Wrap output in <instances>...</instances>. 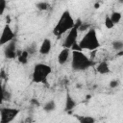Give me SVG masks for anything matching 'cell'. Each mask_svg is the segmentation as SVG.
<instances>
[{
	"label": "cell",
	"mask_w": 123,
	"mask_h": 123,
	"mask_svg": "<svg viewBox=\"0 0 123 123\" xmlns=\"http://www.w3.org/2000/svg\"><path fill=\"white\" fill-rule=\"evenodd\" d=\"M6 7H7V2L5 0H0V15L4 13Z\"/></svg>",
	"instance_id": "23"
},
{
	"label": "cell",
	"mask_w": 123,
	"mask_h": 123,
	"mask_svg": "<svg viewBox=\"0 0 123 123\" xmlns=\"http://www.w3.org/2000/svg\"><path fill=\"white\" fill-rule=\"evenodd\" d=\"M76 107V101L72 98V96L67 93L65 97V105H64V111L67 112H70L74 108Z\"/></svg>",
	"instance_id": "12"
},
{
	"label": "cell",
	"mask_w": 123,
	"mask_h": 123,
	"mask_svg": "<svg viewBox=\"0 0 123 123\" xmlns=\"http://www.w3.org/2000/svg\"><path fill=\"white\" fill-rule=\"evenodd\" d=\"M75 118L79 123H95V118L90 115H83V114H76L74 115Z\"/></svg>",
	"instance_id": "13"
},
{
	"label": "cell",
	"mask_w": 123,
	"mask_h": 123,
	"mask_svg": "<svg viewBox=\"0 0 123 123\" xmlns=\"http://www.w3.org/2000/svg\"><path fill=\"white\" fill-rule=\"evenodd\" d=\"M16 44H15V41L12 40L11 42H9L8 44H6L5 48H4V56L6 59H9V60H12L14 59L17 54H16Z\"/></svg>",
	"instance_id": "8"
},
{
	"label": "cell",
	"mask_w": 123,
	"mask_h": 123,
	"mask_svg": "<svg viewBox=\"0 0 123 123\" xmlns=\"http://www.w3.org/2000/svg\"><path fill=\"white\" fill-rule=\"evenodd\" d=\"M29 53L27 52V50H23L21 51L19 54H17V60L18 62L21 63V64H26L28 62V60H29Z\"/></svg>",
	"instance_id": "14"
},
{
	"label": "cell",
	"mask_w": 123,
	"mask_h": 123,
	"mask_svg": "<svg viewBox=\"0 0 123 123\" xmlns=\"http://www.w3.org/2000/svg\"><path fill=\"white\" fill-rule=\"evenodd\" d=\"M20 111L16 108H1L0 109V123H11L19 114Z\"/></svg>",
	"instance_id": "6"
},
{
	"label": "cell",
	"mask_w": 123,
	"mask_h": 123,
	"mask_svg": "<svg viewBox=\"0 0 123 123\" xmlns=\"http://www.w3.org/2000/svg\"><path fill=\"white\" fill-rule=\"evenodd\" d=\"M81 50H88V51H96L100 47V42L97 37L96 30L93 28H89L87 32L85 34L83 38L78 43Z\"/></svg>",
	"instance_id": "3"
},
{
	"label": "cell",
	"mask_w": 123,
	"mask_h": 123,
	"mask_svg": "<svg viewBox=\"0 0 123 123\" xmlns=\"http://www.w3.org/2000/svg\"><path fill=\"white\" fill-rule=\"evenodd\" d=\"M74 26H75V20L72 17L71 12L68 10H65L62 12L58 22L56 23L53 29V34L57 37H60L66 32L70 31Z\"/></svg>",
	"instance_id": "1"
},
{
	"label": "cell",
	"mask_w": 123,
	"mask_h": 123,
	"mask_svg": "<svg viewBox=\"0 0 123 123\" xmlns=\"http://www.w3.org/2000/svg\"><path fill=\"white\" fill-rule=\"evenodd\" d=\"M14 37H15V34L11 28V26L9 24H5L0 35V46H4L9 42L14 40Z\"/></svg>",
	"instance_id": "7"
},
{
	"label": "cell",
	"mask_w": 123,
	"mask_h": 123,
	"mask_svg": "<svg viewBox=\"0 0 123 123\" xmlns=\"http://www.w3.org/2000/svg\"><path fill=\"white\" fill-rule=\"evenodd\" d=\"M52 73V67L46 63L38 62L35 64L32 73V82L35 84H48V77Z\"/></svg>",
	"instance_id": "4"
},
{
	"label": "cell",
	"mask_w": 123,
	"mask_h": 123,
	"mask_svg": "<svg viewBox=\"0 0 123 123\" xmlns=\"http://www.w3.org/2000/svg\"><path fill=\"white\" fill-rule=\"evenodd\" d=\"M88 29H89V25H88L87 23L82 22L81 25H80L79 28H78V32H80V31H87Z\"/></svg>",
	"instance_id": "24"
},
{
	"label": "cell",
	"mask_w": 123,
	"mask_h": 123,
	"mask_svg": "<svg viewBox=\"0 0 123 123\" xmlns=\"http://www.w3.org/2000/svg\"><path fill=\"white\" fill-rule=\"evenodd\" d=\"M104 24H105V27H106L107 29H112V28L114 27V24L111 22V18H110L109 15H106V16H105Z\"/></svg>",
	"instance_id": "20"
},
{
	"label": "cell",
	"mask_w": 123,
	"mask_h": 123,
	"mask_svg": "<svg viewBox=\"0 0 123 123\" xmlns=\"http://www.w3.org/2000/svg\"><path fill=\"white\" fill-rule=\"evenodd\" d=\"M4 94H5V88L2 85V82L0 80V105L3 103V101L5 100V97H4Z\"/></svg>",
	"instance_id": "21"
},
{
	"label": "cell",
	"mask_w": 123,
	"mask_h": 123,
	"mask_svg": "<svg viewBox=\"0 0 123 123\" xmlns=\"http://www.w3.org/2000/svg\"><path fill=\"white\" fill-rule=\"evenodd\" d=\"M56 110V102L54 100H49L43 105V111L46 112H51Z\"/></svg>",
	"instance_id": "15"
},
{
	"label": "cell",
	"mask_w": 123,
	"mask_h": 123,
	"mask_svg": "<svg viewBox=\"0 0 123 123\" xmlns=\"http://www.w3.org/2000/svg\"><path fill=\"white\" fill-rule=\"evenodd\" d=\"M119 85H120V82H119L117 79L111 80V81L110 82V84H109V86H110L111 88H115V87H117Z\"/></svg>",
	"instance_id": "22"
},
{
	"label": "cell",
	"mask_w": 123,
	"mask_h": 123,
	"mask_svg": "<svg viewBox=\"0 0 123 123\" xmlns=\"http://www.w3.org/2000/svg\"><path fill=\"white\" fill-rule=\"evenodd\" d=\"M26 50H27V52L29 53V55H34V54H36V53L38 51V48H37V43H36V42H33Z\"/></svg>",
	"instance_id": "19"
},
{
	"label": "cell",
	"mask_w": 123,
	"mask_h": 123,
	"mask_svg": "<svg viewBox=\"0 0 123 123\" xmlns=\"http://www.w3.org/2000/svg\"><path fill=\"white\" fill-rule=\"evenodd\" d=\"M82 22L83 21L80 18H78L75 21V26L70 31H68V34L66 35V37H65V38H64V40L62 42V47L63 48L71 49V47L75 43H77V37H78V34H79L78 28H79V26L81 25Z\"/></svg>",
	"instance_id": "5"
},
{
	"label": "cell",
	"mask_w": 123,
	"mask_h": 123,
	"mask_svg": "<svg viewBox=\"0 0 123 123\" xmlns=\"http://www.w3.org/2000/svg\"><path fill=\"white\" fill-rule=\"evenodd\" d=\"M99 5H100V3H99V2H97V3H96V4L94 5V8H95V9H98V7H99Z\"/></svg>",
	"instance_id": "25"
},
{
	"label": "cell",
	"mask_w": 123,
	"mask_h": 123,
	"mask_svg": "<svg viewBox=\"0 0 123 123\" xmlns=\"http://www.w3.org/2000/svg\"><path fill=\"white\" fill-rule=\"evenodd\" d=\"M96 71L101 74V75H106L108 73L111 72V69H110V65H109V62H106V61H103V62H100L97 66H96Z\"/></svg>",
	"instance_id": "11"
},
{
	"label": "cell",
	"mask_w": 123,
	"mask_h": 123,
	"mask_svg": "<svg viewBox=\"0 0 123 123\" xmlns=\"http://www.w3.org/2000/svg\"><path fill=\"white\" fill-rule=\"evenodd\" d=\"M122 54H123V51H119L118 52V56H122Z\"/></svg>",
	"instance_id": "26"
},
{
	"label": "cell",
	"mask_w": 123,
	"mask_h": 123,
	"mask_svg": "<svg viewBox=\"0 0 123 123\" xmlns=\"http://www.w3.org/2000/svg\"><path fill=\"white\" fill-rule=\"evenodd\" d=\"M37 8L39 11H48L50 9V4L48 2H38L37 3Z\"/></svg>",
	"instance_id": "18"
},
{
	"label": "cell",
	"mask_w": 123,
	"mask_h": 123,
	"mask_svg": "<svg viewBox=\"0 0 123 123\" xmlns=\"http://www.w3.org/2000/svg\"><path fill=\"white\" fill-rule=\"evenodd\" d=\"M111 45H112V48H113L115 51H117V52L123 51V42H122V40L116 39V40H114V41L112 42Z\"/></svg>",
	"instance_id": "17"
},
{
	"label": "cell",
	"mask_w": 123,
	"mask_h": 123,
	"mask_svg": "<svg viewBox=\"0 0 123 123\" xmlns=\"http://www.w3.org/2000/svg\"><path fill=\"white\" fill-rule=\"evenodd\" d=\"M93 65L91 61L83 51H71V67L75 71H85Z\"/></svg>",
	"instance_id": "2"
},
{
	"label": "cell",
	"mask_w": 123,
	"mask_h": 123,
	"mask_svg": "<svg viewBox=\"0 0 123 123\" xmlns=\"http://www.w3.org/2000/svg\"><path fill=\"white\" fill-rule=\"evenodd\" d=\"M109 16H110L111 22H112L114 25H116V24H118V23L120 22V20H121V18H122V13H121L120 12H112L111 14L109 15Z\"/></svg>",
	"instance_id": "16"
},
{
	"label": "cell",
	"mask_w": 123,
	"mask_h": 123,
	"mask_svg": "<svg viewBox=\"0 0 123 123\" xmlns=\"http://www.w3.org/2000/svg\"><path fill=\"white\" fill-rule=\"evenodd\" d=\"M70 56H71V50L68 48H62V51L58 55V62L62 65L66 63Z\"/></svg>",
	"instance_id": "10"
},
{
	"label": "cell",
	"mask_w": 123,
	"mask_h": 123,
	"mask_svg": "<svg viewBox=\"0 0 123 123\" xmlns=\"http://www.w3.org/2000/svg\"><path fill=\"white\" fill-rule=\"evenodd\" d=\"M52 49V42L49 38H44L38 48V53L41 55H48Z\"/></svg>",
	"instance_id": "9"
}]
</instances>
